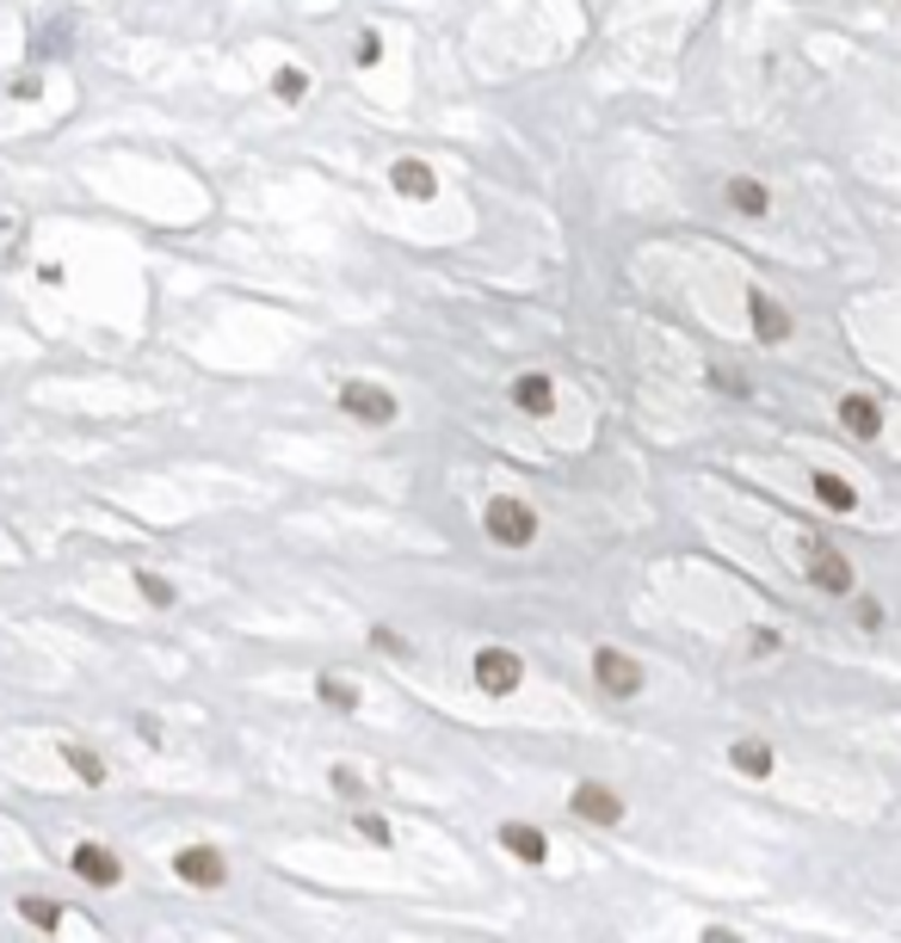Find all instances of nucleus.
I'll list each match as a JSON object with an SVG mask.
<instances>
[{
	"label": "nucleus",
	"instance_id": "obj_27",
	"mask_svg": "<svg viewBox=\"0 0 901 943\" xmlns=\"http://www.w3.org/2000/svg\"><path fill=\"white\" fill-rule=\"evenodd\" d=\"M710 382H716L723 395H748V382H741V370H710Z\"/></svg>",
	"mask_w": 901,
	"mask_h": 943
},
{
	"label": "nucleus",
	"instance_id": "obj_28",
	"mask_svg": "<svg viewBox=\"0 0 901 943\" xmlns=\"http://www.w3.org/2000/svg\"><path fill=\"white\" fill-rule=\"evenodd\" d=\"M377 56H384V38H377V32H365V38H359V62H365V68H377Z\"/></svg>",
	"mask_w": 901,
	"mask_h": 943
},
{
	"label": "nucleus",
	"instance_id": "obj_8",
	"mask_svg": "<svg viewBox=\"0 0 901 943\" xmlns=\"http://www.w3.org/2000/svg\"><path fill=\"white\" fill-rule=\"evenodd\" d=\"M593 679H599L605 697H636V691H642V666H636L624 647H599V654H593Z\"/></svg>",
	"mask_w": 901,
	"mask_h": 943
},
{
	"label": "nucleus",
	"instance_id": "obj_9",
	"mask_svg": "<svg viewBox=\"0 0 901 943\" xmlns=\"http://www.w3.org/2000/svg\"><path fill=\"white\" fill-rule=\"evenodd\" d=\"M75 50V13H50L43 25H32V62H57Z\"/></svg>",
	"mask_w": 901,
	"mask_h": 943
},
{
	"label": "nucleus",
	"instance_id": "obj_4",
	"mask_svg": "<svg viewBox=\"0 0 901 943\" xmlns=\"http://www.w3.org/2000/svg\"><path fill=\"white\" fill-rule=\"evenodd\" d=\"M568 814H575V820H587V827H617V820H624V795H617L612 783L587 777V783H575V790H568Z\"/></svg>",
	"mask_w": 901,
	"mask_h": 943
},
{
	"label": "nucleus",
	"instance_id": "obj_10",
	"mask_svg": "<svg viewBox=\"0 0 901 943\" xmlns=\"http://www.w3.org/2000/svg\"><path fill=\"white\" fill-rule=\"evenodd\" d=\"M500 845H506V851H513V857H518V864H550V839H543V832H537L531 827V820H500Z\"/></svg>",
	"mask_w": 901,
	"mask_h": 943
},
{
	"label": "nucleus",
	"instance_id": "obj_23",
	"mask_svg": "<svg viewBox=\"0 0 901 943\" xmlns=\"http://www.w3.org/2000/svg\"><path fill=\"white\" fill-rule=\"evenodd\" d=\"M272 93L285 99V105H297V99L309 93V75L303 68H278V75H272Z\"/></svg>",
	"mask_w": 901,
	"mask_h": 943
},
{
	"label": "nucleus",
	"instance_id": "obj_19",
	"mask_svg": "<svg viewBox=\"0 0 901 943\" xmlns=\"http://www.w3.org/2000/svg\"><path fill=\"white\" fill-rule=\"evenodd\" d=\"M315 697H322L327 709H359V684L346 679V672H322V679H315Z\"/></svg>",
	"mask_w": 901,
	"mask_h": 943
},
{
	"label": "nucleus",
	"instance_id": "obj_1",
	"mask_svg": "<svg viewBox=\"0 0 901 943\" xmlns=\"http://www.w3.org/2000/svg\"><path fill=\"white\" fill-rule=\"evenodd\" d=\"M481 530L495 537L500 549H531L537 543V512L513 493H495L488 506H481Z\"/></svg>",
	"mask_w": 901,
	"mask_h": 943
},
{
	"label": "nucleus",
	"instance_id": "obj_20",
	"mask_svg": "<svg viewBox=\"0 0 901 943\" xmlns=\"http://www.w3.org/2000/svg\"><path fill=\"white\" fill-rule=\"evenodd\" d=\"M809 481H815V500H822V506L827 512H852V506H859V493H852V488H846V481H840V475H809Z\"/></svg>",
	"mask_w": 901,
	"mask_h": 943
},
{
	"label": "nucleus",
	"instance_id": "obj_21",
	"mask_svg": "<svg viewBox=\"0 0 901 943\" xmlns=\"http://www.w3.org/2000/svg\"><path fill=\"white\" fill-rule=\"evenodd\" d=\"M327 783H334V795H340V802H365V795H371V783L352 771V765H334V771H327Z\"/></svg>",
	"mask_w": 901,
	"mask_h": 943
},
{
	"label": "nucleus",
	"instance_id": "obj_15",
	"mask_svg": "<svg viewBox=\"0 0 901 943\" xmlns=\"http://www.w3.org/2000/svg\"><path fill=\"white\" fill-rule=\"evenodd\" d=\"M840 426H846L852 438H877V432H883L877 401H871V395H840Z\"/></svg>",
	"mask_w": 901,
	"mask_h": 943
},
{
	"label": "nucleus",
	"instance_id": "obj_12",
	"mask_svg": "<svg viewBox=\"0 0 901 943\" xmlns=\"http://www.w3.org/2000/svg\"><path fill=\"white\" fill-rule=\"evenodd\" d=\"M748 315H753V334L766 345H778V340H790V315L778 309V302L766 297V290H748Z\"/></svg>",
	"mask_w": 901,
	"mask_h": 943
},
{
	"label": "nucleus",
	"instance_id": "obj_30",
	"mask_svg": "<svg viewBox=\"0 0 901 943\" xmlns=\"http://www.w3.org/2000/svg\"><path fill=\"white\" fill-rule=\"evenodd\" d=\"M704 943H741V938H735L729 925H704Z\"/></svg>",
	"mask_w": 901,
	"mask_h": 943
},
{
	"label": "nucleus",
	"instance_id": "obj_25",
	"mask_svg": "<svg viewBox=\"0 0 901 943\" xmlns=\"http://www.w3.org/2000/svg\"><path fill=\"white\" fill-rule=\"evenodd\" d=\"M852 623H859V629H883V604L877 599H859V604H852Z\"/></svg>",
	"mask_w": 901,
	"mask_h": 943
},
{
	"label": "nucleus",
	"instance_id": "obj_5",
	"mask_svg": "<svg viewBox=\"0 0 901 943\" xmlns=\"http://www.w3.org/2000/svg\"><path fill=\"white\" fill-rule=\"evenodd\" d=\"M470 672H476V684L488 697H513L518 684H525V661H518L513 647H481Z\"/></svg>",
	"mask_w": 901,
	"mask_h": 943
},
{
	"label": "nucleus",
	"instance_id": "obj_7",
	"mask_svg": "<svg viewBox=\"0 0 901 943\" xmlns=\"http://www.w3.org/2000/svg\"><path fill=\"white\" fill-rule=\"evenodd\" d=\"M68 869H75L87 888H117V882H124V864H117V851H112V845H93V839H80V845L68 851Z\"/></svg>",
	"mask_w": 901,
	"mask_h": 943
},
{
	"label": "nucleus",
	"instance_id": "obj_13",
	"mask_svg": "<svg viewBox=\"0 0 901 943\" xmlns=\"http://www.w3.org/2000/svg\"><path fill=\"white\" fill-rule=\"evenodd\" d=\"M389 186L402 191V198H414V204H426V198L439 191V179H433L426 161H396V167H389Z\"/></svg>",
	"mask_w": 901,
	"mask_h": 943
},
{
	"label": "nucleus",
	"instance_id": "obj_14",
	"mask_svg": "<svg viewBox=\"0 0 901 943\" xmlns=\"http://www.w3.org/2000/svg\"><path fill=\"white\" fill-rule=\"evenodd\" d=\"M723 198H729V210H741V216H766L772 210V191L753 179V173H735L729 186H723Z\"/></svg>",
	"mask_w": 901,
	"mask_h": 943
},
{
	"label": "nucleus",
	"instance_id": "obj_24",
	"mask_svg": "<svg viewBox=\"0 0 901 943\" xmlns=\"http://www.w3.org/2000/svg\"><path fill=\"white\" fill-rule=\"evenodd\" d=\"M352 827L365 832V845H389V820H384V814H359Z\"/></svg>",
	"mask_w": 901,
	"mask_h": 943
},
{
	"label": "nucleus",
	"instance_id": "obj_6",
	"mask_svg": "<svg viewBox=\"0 0 901 943\" xmlns=\"http://www.w3.org/2000/svg\"><path fill=\"white\" fill-rule=\"evenodd\" d=\"M803 574L822 586V592H852V586H859L852 562H846L834 543H803Z\"/></svg>",
	"mask_w": 901,
	"mask_h": 943
},
{
	"label": "nucleus",
	"instance_id": "obj_2",
	"mask_svg": "<svg viewBox=\"0 0 901 943\" xmlns=\"http://www.w3.org/2000/svg\"><path fill=\"white\" fill-rule=\"evenodd\" d=\"M340 414H346V419H359V426H389V419L402 414V401L389 395L384 382L352 377V382H340Z\"/></svg>",
	"mask_w": 901,
	"mask_h": 943
},
{
	"label": "nucleus",
	"instance_id": "obj_22",
	"mask_svg": "<svg viewBox=\"0 0 901 943\" xmlns=\"http://www.w3.org/2000/svg\"><path fill=\"white\" fill-rule=\"evenodd\" d=\"M136 592H142L154 611H173V599H179V592L167 586V574H136Z\"/></svg>",
	"mask_w": 901,
	"mask_h": 943
},
{
	"label": "nucleus",
	"instance_id": "obj_16",
	"mask_svg": "<svg viewBox=\"0 0 901 943\" xmlns=\"http://www.w3.org/2000/svg\"><path fill=\"white\" fill-rule=\"evenodd\" d=\"M20 919H25V925H38V931H62L68 906L50 901V894H20Z\"/></svg>",
	"mask_w": 901,
	"mask_h": 943
},
{
	"label": "nucleus",
	"instance_id": "obj_17",
	"mask_svg": "<svg viewBox=\"0 0 901 943\" xmlns=\"http://www.w3.org/2000/svg\"><path fill=\"white\" fill-rule=\"evenodd\" d=\"M729 765L741 777H772V746H766V740H735V746H729Z\"/></svg>",
	"mask_w": 901,
	"mask_h": 943
},
{
	"label": "nucleus",
	"instance_id": "obj_3",
	"mask_svg": "<svg viewBox=\"0 0 901 943\" xmlns=\"http://www.w3.org/2000/svg\"><path fill=\"white\" fill-rule=\"evenodd\" d=\"M173 876L186 888H198V894H216L229 882V857L216 845H186V851H173Z\"/></svg>",
	"mask_w": 901,
	"mask_h": 943
},
{
	"label": "nucleus",
	"instance_id": "obj_26",
	"mask_svg": "<svg viewBox=\"0 0 901 943\" xmlns=\"http://www.w3.org/2000/svg\"><path fill=\"white\" fill-rule=\"evenodd\" d=\"M371 647H377V654H408V642L389 629V623H384V629H371Z\"/></svg>",
	"mask_w": 901,
	"mask_h": 943
},
{
	"label": "nucleus",
	"instance_id": "obj_18",
	"mask_svg": "<svg viewBox=\"0 0 901 943\" xmlns=\"http://www.w3.org/2000/svg\"><path fill=\"white\" fill-rule=\"evenodd\" d=\"M62 765H68V771H75V783H87V790H99V783H105V758L87 753V746H75V740L62 746Z\"/></svg>",
	"mask_w": 901,
	"mask_h": 943
},
{
	"label": "nucleus",
	"instance_id": "obj_29",
	"mask_svg": "<svg viewBox=\"0 0 901 943\" xmlns=\"http://www.w3.org/2000/svg\"><path fill=\"white\" fill-rule=\"evenodd\" d=\"M7 93H13V99H38L43 87H38V75H20V80H13V87H7Z\"/></svg>",
	"mask_w": 901,
	"mask_h": 943
},
{
	"label": "nucleus",
	"instance_id": "obj_11",
	"mask_svg": "<svg viewBox=\"0 0 901 943\" xmlns=\"http://www.w3.org/2000/svg\"><path fill=\"white\" fill-rule=\"evenodd\" d=\"M513 407H525V414L543 419L550 407H556V382L543 377V370H518V377H513Z\"/></svg>",
	"mask_w": 901,
	"mask_h": 943
}]
</instances>
